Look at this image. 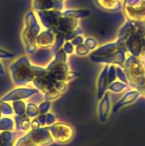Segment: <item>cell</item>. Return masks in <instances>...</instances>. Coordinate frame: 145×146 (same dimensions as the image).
<instances>
[{"mask_svg": "<svg viewBox=\"0 0 145 146\" xmlns=\"http://www.w3.org/2000/svg\"><path fill=\"white\" fill-rule=\"evenodd\" d=\"M132 88L143 92L145 86V64L143 60L129 55L123 67Z\"/></svg>", "mask_w": 145, "mask_h": 146, "instance_id": "1", "label": "cell"}, {"mask_svg": "<svg viewBox=\"0 0 145 146\" xmlns=\"http://www.w3.org/2000/svg\"><path fill=\"white\" fill-rule=\"evenodd\" d=\"M54 141L49 127H44L38 130H32L21 138L15 146H46Z\"/></svg>", "mask_w": 145, "mask_h": 146, "instance_id": "2", "label": "cell"}, {"mask_svg": "<svg viewBox=\"0 0 145 146\" xmlns=\"http://www.w3.org/2000/svg\"><path fill=\"white\" fill-rule=\"evenodd\" d=\"M123 7L129 21L145 22V0H124Z\"/></svg>", "mask_w": 145, "mask_h": 146, "instance_id": "3", "label": "cell"}, {"mask_svg": "<svg viewBox=\"0 0 145 146\" xmlns=\"http://www.w3.org/2000/svg\"><path fill=\"white\" fill-rule=\"evenodd\" d=\"M48 127L53 139L60 144L68 143L74 137V129L69 124L58 122Z\"/></svg>", "mask_w": 145, "mask_h": 146, "instance_id": "4", "label": "cell"}, {"mask_svg": "<svg viewBox=\"0 0 145 146\" xmlns=\"http://www.w3.org/2000/svg\"><path fill=\"white\" fill-rule=\"evenodd\" d=\"M143 95V92H140L139 90L137 89H132V90H128L127 92H126L122 98L118 100L112 107V112L114 114H116L122 107L131 104L132 103H134L136 100H138V98Z\"/></svg>", "mask_w": 145, "mask_h": 146, "instance_id": "5", "label": "cell"}, {"mask_svg": "<svg viewBox=\"0 0 145 146\" xmlns=\"http://www.w3.org/2000/svg\"><path fill=\"white\" fill-rule=\"evenodd\" d=\"M112 112V104H111V98L109 92H106L104 96L100 99L97 107V113H98V119L102 123H105L110 114Z\"/></svg>", "mask_w": 145, "mask_h": 146, "instance_id": "6", "label": "cell"}, {"mask_svg": "<svg viewBox=\"0 0 145 146\" xmlns=\"http://www.w3.org/2000/svg\"><path fill=\"white\" fill-rule=\"evenodd\" d=\"M108 69H109V65L105 66L103 69L102 70L98 80H97V98L100 100L106 92L108 91V86H109V80H108Z\"/></svg>", "mask_w": 145, "mask_h": 146, "instance_id": "7", "label": "cell"}, {"mask_svg": "<svg viewBox=\"0 0 145 146\" xmlns=\"http://www.w3.org/2000/svg\"><path fill=\"white\" fill-rule=\"evenodd\" d=\"M15 128L18 131H21V132H26L31 127V121L30 118L26 115H15Z\"/></svg>", "mask_w": 145, "mask_h": 146, "instance_id": "8", "label": "cell"}, {"mask_svg": "<svg viewBox=\"0 0 145 146\" xmlns=\"http://www.w3.org/2000/svg\"><path fill=\"white\" fill-rule=\"evenodd\" d=\"M100 5L106 10L114 12L121 9V2L120 0H98Z\"/></svg>", "mask_w": 145, "mask_h": 146, "instance_id": "9", "label": "cell"}, {"mask_svg": "<svg viewBox=\"0 0 145 146\" xmlns=\"http://www.w3.org/2000/svg\"><path fill=\"white\" fill-rule=\"evenodd\" d=\"M130 88L132 87L129 84L121 82L120 80H115L108 86V92H110L113 93H120L124 91L129 90Z\"/></svg>", "mask_w": 145, "mask_h": 146, "instance_id": "10", "label": "cell"}, {"mask_svg": "<svg viewBox=\"0 0 145 146\" xmlns=\"http://www.w3.org/2000/svg\"><path fill=\"white\" fill-rule=\"evenodd\" d=\"M15 135L13 133L4 131L0 133V146H13Z\"/></svg>", "mask_w": 145, "mask_h": 146, "instance_id": "11", "label": "cell"}, {"mask_svg": "<svg viewBox=\"0 0 145 146\" xmlns=\"http://www.w3.org/2000/svg\"><path fill=\"white\" fill-rule=\"evenodd\" d=\"M39 114V110H38V107L33 104V103H29L26 105V115L30 118V119H34L38 116V115Z\"/></svg>", "mask_w": 145, "mask_h": 146, "instance_id": "12", "label": "cell"}, {"mask_svg": "<svg viewBox=\"0 0 145 146\" xmlns=\"http://www.w3.org/2000/svg\"><path fill=\"white\" fill-rule=\"evenodd\" d=\"M15 126V121L10 118L0 119V131H10L13 130Z\"/></svg>", "mask_w": 145, "mask_h": 146, "instance_id": "13", "label": "cell"}, {"mask_svg": "<svg viewBox=\"0 0 145 146\" xmlns=\"http://www.w3.org/2000/svg\"><path fill=\"white\" fill-rule=\"evenodd\" d=\"M26 104L21 101L15 102L13 104V110L17 115H26Z\"/></svg>", "mask_w": 145, "mask_h": 146, "instance_id": "14", "label": "cell"}, {"mask_svg": "<svg viewBox=\"0 0 145 146\" xmlns=\"http://www.w3.org/2000/svg\"><path fill=\"white\" fill-rule=\"evenodd\" d=\"M0 112L1 114H4L6 115H11L14 110L8 104H4L3 103V101H0Z\"/></svg>", "mask_w": 145, "mask_h": 146, "instance_id": "15", "label": "cell"}, {"mask_svg": "<svg viewBox=\"0 0 145 146\" xmlns=\"http://www.w3.org/2000/svg\"><path fill=\"white\" fill-rule=\"evenodd\" d=\"M50 108V104L49 102H44L43 104H41L38 107V110H39V114L40 115H44L46 114L49 110Z\"/></svg>", "mask_w": 145, "mask_h": 146, "instance_id": "16", "label": "cell"}, {"mask_svg": "<svg viewBox=\"0 0 145 146\" xmlns=\"http://www.w3.org/2000/svg\"><path fill=\"white\" fill-rule=\"evenodd\" d=\"M56 121V116H54L52 114L48 113L45 115V127H50L53 125Z\"/></svg>", "mask_w": 145, "mask_h": 146, "instance_id": "17", "label": "cell"}, {"mask_svg": "<svg viewBox=\"0 0 145 146\" xmlns=\"http://www.w3.org/2000/svg\"><path fill=\"white\" fill-rule=\"evenodd\" d=\"M30 127H31L32 130H38V129H39V128L41 127L40 123H39V121H38V120L37 118L33 119V120L31 121Z\"/></svg>", "mask_w": 145, "mask_h": 146, "instance_id": "18", "label": "cell"}, {"mask_svg": "<svg viewBox=\"0 0 145 146\" xmlns=\"http://www.w3.org/2000/svg\"><path fill=\"white\" fill-rule=\"evenodd\" d=\"M143 95H144L145 96V86L144 88V91H143Z\"/></svg>", "mask_w": 145, "mask_h": 146, "instance_id": "19", "label": "cell"}, {"mask_svg": "<svg viewBox=\"0 0 145 146\" xmlns=\"http://www.w3.org/2000/svg\"><path fill=\"white\" fill-rule=\"evenodd\" d=\"M0 118H1V112H0Z\"/></svg>", "mask_w": 145, "mask_h": 146, "instance_id": "20", "label": "cell"}]
</instances>
